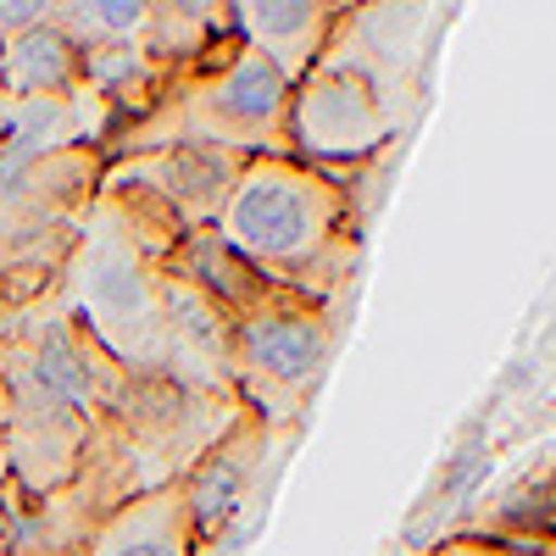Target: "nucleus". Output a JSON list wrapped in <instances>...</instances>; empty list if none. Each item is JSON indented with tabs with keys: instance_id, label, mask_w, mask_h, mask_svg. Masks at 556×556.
I'll use <instances>...</instances> for the list:
<instances>
[{
	"instance_id": "nucleus-1",
	"label": "nucleus",
	"mask_w": 556,
	"mask_h": 556,
	"mask_svg": "<svg viewBox=\"0 0 556 556\" xmlns=\"http://www.w3.org/2000/svg\"><path fill=\"white\" fill-rule=\"evenodd\" d=\"M128 374L89 340L62 295H39L0 334V424H7V473L17 506L56 495L89 434L123 401Z\"/></svg>"
},
{
	"instance_id": "nucleus-2",
	"label": "nucleus",
	"mask_w": 556,
	"mask_h": 556,
	"mask_svg": "<svg viewBox=\"0 0 556 556\" xmlns=\"http://www.w3.org/2000/svg\"><path fill=\"white\" fill-rule=\"evenodd\" d=\"M184 223L139 184L106 173L62 262L56 295L73 323L128 379H162L167 362V256Z\"/></svg>"
},
{
	"instance_id": "nucleus-3",
	"label": "nucleus",
	"mask_w": 556,
	"mask_h": 556,
	"mask_svg": "<svg viewBox=\"0 0 556 556\" xmlns=\"http://www.w3.org/2000/svg\"><path fill=\"white\" fill-rule=\"evenodd\" d=\"M212 235L267 285L317 306H345L362 267V206L351 173H323L295 156H245Z\"/></svg>"
},
{
	"instance_id": "nucleus-4",
	"label": "nucleus",
	"mask_w": 556,
	"mask_h": 556,
	"mask_svg": "<svg viewBox=\"0 0 556 556\" xmlns=\"http://www.w3.org/2000/svg\"><path fill=\"white\" fill-rule=\"evenodd\" d=\"M290 78L256 51H245L228 28L206 51L178 67L162 89V101L123 128L101 151L106 162L173 151V146H206L235 156H290Z\"/></svg>"
},
{
	"instance_id": "nucleus-5",
	"label": "nucleus",
	"mask_w": 556,
	"mask_h": 556,
	"mask_svg": "<svg viewBox=\"0 0 556 556\" xmlns=\"http://www.w3.org/2000/svg\"><path fill=\"white\" fill-rule=\"evenodd\" d=\"M240 412H245L240 401L184 390L173 379H128L123 401L89 434L78 473L112 506H128L134 495L178 484L195 468V456L228 434Z\"/></svg>"
},
{
	"instance_id": "nucleus-6",
	"label": "nucleus",
	"mask_w": 556,
	"mask_h": 556,
	"mask_svg": "<svg viewBox=\"0 0 556 556\" xmlns=\"http://www.w3.org/2000/svg\"><path fill=\"white\" fill-rule=\"evenodd\" d=\"M101 178L106 156L96 146L0 156V317H17L56 290Z\"/></svg>"
},
{
	"instance_id": "nucleus-7",
	"label": "nucleus",
	"mask_w": 556,
	"mask_h": 556,
	"mask_svg": "<svg viewBox=\"0 0 556 556\" xmlns=\"http://www.w3.org/2000/svg\"><path fill=\"white\" fill-rule=\"evenodd\" d=\"M340 345V306H317L267 285L251 306L228 312V379L267 429H301Z\"/></svg>"
},
{
	"instance_id": "nucleus-8",
	"label": "nucleus",
	"mask_w": 556,
	"mask_h": 556,
	"mask_svg": "<svg viewBox=\"0 0 556 556\" xmlns=\"http://www.w3.org/2000/svg\"><path fill=\"white\" fill-rule=\"evenodd\" d=\"M401 117L374 84L351 67L317 62L295 89H290V156L323 173H356L374 167L395 139Z\"/></svg>"
},
{
	"instance_id": "nucleus-9",
	"label": "nucleus",
	"mask_w": 556,
	"mask_h": 556,
	"mask_svg": "<svg viewBox=\"0 0 556 556\" xmlns=\"http://www.w3.org/2000/svg\"><path fill=\"white\" fill-rule=\"evenodd\" d=\"M434 23L429 7H340L334 34L317 62L362 73L406 123L417 84H424V28Z\"/></svg>"
},
{
	"instance_id": "nucleus-10",
	"label": "nucleus",
	"mask_w": 556,
	"mask_h": 556,
	"mask_svg": "<svg viewBox=\"0 0 556 556\" xmlns=\"http://www.w3.org/2000/svg\"><path fill=\"white\" fill-rule=\"evenodd\" d=\"M290 429H267L262 417L240 412L235 424H228V434L217 445H206L195 456V468L178 479L184 490V506H190V518H195V534H201V556L228 534V523L240 518V506L245 495L256 490L262 468H267V445H278Z\"/></svg>"
},
{
	"instance_id": "nucleus-11",
	"label": "nucleus",
	"mask_w": 556,
	"mask_h": 556,
	"mask_svg": "<svg viewBox=\"0 0 556 556\" xmlns=\"http://www.w3.org/2000/svg\"><path fill=\"white\" fill-rule=\"evenodd\" d=\"M245 156L235 151H206V146H173V151H146V156H123L106 162V173L151 190L184 228H212L228 190H235Z\"/></svg>"
},
{
	"instance_id": "nucleus-12",
	"label": "nucleus",
	"mask_w": 556,
	"mask_h": 556,
	"mask_svg": "<svg viewBox=\"0 0 556 556\" xmlns=\"http://www.w3.org/2000/svg\"><path fill=\"white\" fill-rule=\"evenodd\" d=\"M340 7L345 0H240V7H228V17H235L245 51H256L290 84H301L329 45Z\"/></svg>"
},
{
	"instance_id": "nucleus-13",
	"label": "nucleus",
	"mask_w": 556,
	"mask_h": 556,
	"mask_svg": "<svg viewBox=\"0 0 556 556\" xmlns=\"http://www.w3.org/2000/svg\"><path fill=\"white\" fill-rule=\"evenodd\" d=\"M78 556H201V534L190 506H184V490L162 484L117 506Z\"/></svg>"
},
{
	"instance_id": "nucleus-14",
	"label": "nucleus",
	"mask_w": 556,
	"mask_h": 556,
	"mask_svg": "<svg viewBox=\"0 0 556 556\" xmlns=\"http://www.w3.org/2000/svg\"><path fill=\"white\" fill-rule=\"evenodd\" d=\"M84 84L78 45L45 17L12 39H0V89L7 101H39V96H73Z\"/></svg>"
},
{
	"instance_id": "nucleus-15",
	"label": "nucleus",
	"mask_w": 556,
	"mask_h": 556,
	"mask_svg": "<svg viewBox=\"0 0 556 556\" xmlns=\"http://www.w3.org/2000/svg\"><path fill=\"white\" fill-rule=\"evenodd\" d=\"M468 534L518 545V551H551V462H540V473L523 479L513 495H501Z\"/></svg>"
},
{
	"instance_id": "nucleus-16",
	"label": "nucleus",
	"mask_w": 556,
	"mask_h": 556,
	"mask_svg": "<svg viewBox=\"0 0 556 556\" xmlns=\"http://www.w3.org/2000/svg\"><path fill=\"white\" fill-rule=\"evenodd\" d=\"M429 556H551V551H518V545H501V540H484V534H456V540L434 545Z\"/></svg>"
},
{
	"instance_id": "nucleus-17",
	"label": "nucleus",
	"mask_w": 556,
	"mask_h": 556,
	"mask_svg": "<svg viewBox=\"0 0 556 556\" xmlns=\"http://www.w3.org/2000/svg\"><path fill=\"white\" fill-rule=\"evenodd\" d=\"M51 17V0H0V39H12Z\"/></svg>"
},
{
	"instance_id": "nucleus-18",
	"label": "nucleus",
	"mask_w": 556,
	"mask_h": 556,
	"mask_svg": "<svg viewBox=\"0 0 556 556\" xmlns=\"http://www.w3.org/2000/svg\"><path fill=\"white\" fill-rule=\"evenodd\" d=\"M12 513H17V490H12V473H7V424H0V556H7Z\"/></svg>"
},
{
	"instance_id": "nucleus-19",
	"label": "nucleus",
	"mask_w": 556,
	"mask_h": 556,
	"mask_svg": "<svg viewBox=\"0 0 556 556\" xmlns=\"http://www.w3.org/2000/svg\"><path fill=\"white\" fill-rule=\"evenodd\" d=\"M0 112H7V89H0Z\"/></svg>"
}]
</instances>
